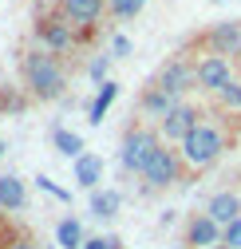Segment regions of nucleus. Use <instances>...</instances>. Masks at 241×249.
<instances>
[{"mask_svg":"<svg viewBox=\"0 0 241 249\" xmlns=\"http://www.w3.org/2000/svg\"><path fill=\"white\" fill-rule=\"evenodd\" d=\"M20 75H24L28 95L40 99V103H55V99L68 95V68H64V59L52 55V52H44V48H36V52L24 55Z\"/></svg>","mask_w":241,"mask_h":249,"instance_id":"nucleus-1","label":"nucleus"},{"mask_svg":"<svg viewBox=\"0 0 241 249\" xmlns=\"http://www.w3.org/2000/svg\"><path fill=\"white\" fill-rule=\"evenodd\" d=\"M178 150H182L186 170L202 174V170H209V166L222 162V154L229 150V135H225V127H222L218 119H202L198 127L186 135V142L178 146Z\"/></svg>","mask_w":241,"mask_h":249,"instance_id":"nucleus-2","label":"nucleus"},{"mask_svg":"<svg viewBox=\"0 0 241 249\" xmlns=\"http://www.w3.org/2000/svg\"><path fill=\"white\" fill-rule=\"evenodd\" d=\"M162 146V135L158 127H150V123H135V127L123 131V146H119V166L127 174H142V166L150 162V154Z\"/></svg>","mask_w":241,"mask_h":249,"instance_id":"nucleus-3","label":"nucleus"},{"mask_svg":"<svg viewBox=\"0 0 241 249\" xmlns=\"http://www.w3.org/2000/svg\"><path fill=\"white\" fill-rule=\"evenodd\" d=\"M36 44L44 48V52H52V55H71L75 48H79V28L64 16V12H44V16H36Z\"/></svg>","mask_w":241,"mask_h":249,"instance_id":"nucleus-4","label":"nucleus"},{"mask_svg":"<svg viewBox=\"0 0 241 249\" xmlns=\"http://www.w3.org/2000/svg\"><path fill=\"white\" fill-rule=\"evenodd\" d=\"M182 174H186V162H182V150L178 146H170V142H162L155 154H150V162L142 166V186L146 190H166V186H178L182 182Z\"/></svg>","mask_w":241,"mask_h":249,"instance_id":"nucleus-5","label":"nucleus"},{"mask_svg":"<svg viewBox=\"0 0 241 249\" xmlns=\"http://www.w3.org/2000/svg\"><path fill=\"white\" fill-rule=\"evenodd\" d=\"M229 79H237V59H229V55H209V52L194 59V91L218 95Z\"/></svg>","mask_w":241,"mask_h":249,"instance_id":"nucleus-6","label":"nucleus"},{"mask_svg":"<svg viewBox=\"0 0 241 249\" xmlns=\"http://www.w3.org/2000/svg\"><path fill=\"white\" fill-rule=\"evenodd\" d=\"M150 83L182 99L186 91H194V59H190L186 52H178V55H166L162 64H158V71H155V79H150Z\"/></svg>","mask_w":241,"mask_h":249,"instance_id":"nucleus-7","label":"nucleus"},{"mask_svg":"<svg viewBox=\"0 0 241 249\" xmlns=\"http://www.w3.org/2000/svg\"><path fill=\"white\" fill-rule=\"evenodd\" d=\"M202 119H206V111L182 99V103H178V107L158 123V135H162V142H170V146H182V142H186V135L198 127Z\"/></svg>","mask_w":241,"mask_h":249,"instance_id":"nucleus-8","label":"nucleus"},{"mask_svg":"<svg viewBox=\"0 0 241 249\" xmlns=\"http://www.w3.org/2000/svg\"><path fill=\"white\" fill-rule=\"evenodd\" d=\"M202 48L209 55L241 59V20H222L214 28H206V32H202Z\"/></svg>","mask_w":241,"mask_h":249,"instance_id":"nucleus-9","label":"nucleus"},{"mask_svg":"<svg viewBox=\"0 0 241 249\" xmlns=\"http://www.w3.org/2000/svg\"><path fill=\"white\" fill-rule=\"evenodd\" d=\"M222 233L225 230L202 210V213H194L186 222V249H214V245H222Z\"/></svg>","mask_w":241,"mask_h":249,"instance_id":"nucleus-10","label":"nucleus"},{"mask_svg":"<svg viewBox=\"0 0 241 249\" xmlns=\"http://www.w3.org/2000/svg\"><path fill=\"white\" fill-rule=\"evenodd\" d=\"M59 12H64L79 32H91L103 20V12H107V0H59Z\"/></svg>","mask_w":241,"mask_h":249,"instance_id":"nucleus-11","label":"nucleus"},{"mask_svg":"<svg viewBox=\"0 0 241 249\" xmlns=\"http://www.w3.org/2000/svg\"><path fill=\"white\" fill-rule=\"evenodd\" d=\"M178 103H182L178 95H170V91H162V87H155V83H146L142 95H138V111H142L146 119H158V123H162Z\"/></svg>","mask_w":241,"mask_h":249,"instance_id":"nucleus-12","label":"nucleus"},{"mask_svg":"<svg viewBox=\"0 0 241 249\" xmlns=\"http://www.w3.org/2000/svg\"><path fill=\"white\" fill-rule=\"evenodd\" d=\"M206 213L214 217L222 230H225V226H233L237 217H241V194H237V190H218V194H209Z\"/></svg>","mask_w":241,"mask_h":249,"instance_id":"nucleus-13","label":"nucleus"},{"mask_svg":"<svg viewBox=\"0 0 241 249\" xmlns=\"http://www.w3.org/2000/svg\"><path fill=\"white\" fill-rule=\"evenodd\" d=\"M75 182L83 186L87 194H91V190H99V182H103V159H99V154H91V150H87L83 159H75Z\"/></svg>","mask_w":241,"mask_h":249,"instance_id":"nucleus-14","label":"nucleus"},{"mask_svg":"<svg viewBox=\"0 0 241 249\" xmlns=\"http://www.w3.org/2000/svg\"><path fill=\"white\" fill-rule=\"evenodd\" d=\"M24 206H28V186H24V178L4 174V178H0V210H24Z\"/></svg>","mask_w":241,"mask_h":249,"instance_id":"nucleus-15","label":"nucleus"},{"mask_svg":"<svg viewBox=\"0 0 241 249\" xmlns=\"http://www.w3.org/2000/svg\"><path fill=\"white\" fill-rule=\"evenodd\" d=\"M119 99V83L115 79H107L99 91H95V99H91V107H87V123H91V127H99L103 123V115L111 111V103Z\"/></svg>","mask_w":241,"mask_h":249,"instance_id":"nucleus-16","label":"nucleus"},{"mask_svg":"<svg viewBox=\"0 0 241 249\" xmlns=\"http://www.w3.org/2000/svg\"><path fill=\"white\" fill-rule=\"evenodd\" d=\"M119 210H123V194L119 190H111V186L107 190H91V213L99 217V222H111Z\"/></svg>","mask_w":241,"mask_h":249,"instance_id":"nucleus-17","label":"nucleus"},{"mask_svg":"<svg viewBox=\"0 0 241 249\" xmlns=\"http://www.w3.org/2000/svg\"><path fill=\"white\" fill-rule=\"evenodd\" d=\"M52 146H55L59 154H64V159H71V162L87 154L83 135H75V131H68V127H55V131H52Z\"/></svg>","mask_w":241,"mask_h":249,"instance_id":"nucleus-18","label":"nucleus"},{"mask_svg":"<svg viewBox=\"0 0 241 249\" xmlns=\"http://www.w3.org/2000/svg\"><path fill=\"white\" fill-rule=\"evenodd\" d=\"M214 107H218L222 115H241V75L229 79L218 95H214Z\"/></svg>","mask_w":241,"mask_h":249,"instance_id":"nucleus-19","label":"nucleus"},{"mask_svg":"<svg viewBox=\"0 0 241 249\" xmlns=\"http://www.w3.org/2000/svg\"><path fill=\"white\" fill-rule=\"evenodd\" d=\"M83 226L75 222V217H64V222H59L55 226V245L59 249H83Z\"/></svg>","mask_w":241,"mask_h":249,"instance_id":"nucleus-20","label":"nucleus"},{"mask_svg":"<svg viewBox=\"0 0 241 249\" xmlns=\"http://www.w3.org/2000/svg\"><path fill=\"white\" fill-rule=\"evenodd\" d=\"M142 8H146V0H107V12L115 20H135Z\"/></svg>","mask_w":241,"mask_h":249,"instance_id":"nucleus-21","label":"nucleus"},{"mask_svg":"<svg viewBox=\"0 0 241 249\" xmlns=\"http://www.w3.org/2000/svg\"><path fill=\"white\" fill-rule=\"evenodd\" d=\"M107 68H111V59H107V55H99V59H91V68H87V75H91L95 83H107Z\"/></svg>","mask_w":241,"mask_h":249,"instance_id":"nucleus-22","label":"nucleus"},{"mask_svg":"<svg viewBox=\"0 0 241 249\" xmlns=\"http://www.w3.org/2000/svg\"><path fill=\"white\" fill-rule=\"evenodd\" d=\"M222 245H229V249H241V217L233 226H225V233H222Z\"/></svg>","mask_w":241,"mask_h":249,"instance_id":"nucleus-23","label":"nucleus"},{"mask_svg":"<svg viewBox=\"0 0 241 249\" xmlns=\"http://www.w3.org/2000/svg\"><path fill=\"white\" fill-rule=\"evenodd\" d=\"M36 182H40V190H48V194H52V198H59V202H71V194H68V190H59V186H55V182H52V178H44V174H40V178H36Z\"/></svg>","mask_w":241,"mask_h":249,"instance_id":"nucleus-24","label":"nucleus"},{"mask_svg":"<svg viewBox=\"0 0 241 249\" xmlns=\"http://www.w3.org/2000/svg\"><path fill=\"white\" fill-rule=\"evenodd\" d=\"M83 249H119V237H87Z\"/></svg>","mask_w":241,"mask_h":249,"instance_id":"nucleus-25","label":"nucleus"},{"mask_svg":"<svg viewBox=\"0 0 241 249\" xmlns=\"http://www.w3.org/2000/svg\"><path fill=\"white\" fill-rule=\"evenodd\" d=\"M4 249H40V245H36L32 237H12V241H8Z\"/></svg>","mask_w":241,"mask_h":249,"instance_id":"nucleus-26","label":"nucleus"},{"mask_svg":"<svg viewBox=\"0 0 241 249\" xmlns=\"http://www.w3.org/2000/svg\"><path fill=\"white\" fill-rule=\"evenodd\" d=\"M115 52H119V55H127V52H131V44H127L123 36H115Z\"/></svg>","mask_w":241,"mask_h":249,"instance_id":"nucleus-27","label":"nucleus"},{"mask_svg":"<svg viewBox=\"0 0 241 249\" xmlns=\"http://www.w3.org/2000/svg\"><path fill=\"white\" fill-rule=\"evenodd\" d=\"M4 154H8V142H4V139H0V159H4Z\"/></svg>","mask_w":241,"mask_h":249,"instance_id":"nucleus-28","label":"nucleus"},{"mask_svg":"<svg viewBox=\"0 0 241 249\" xmlns=\"http://www.w3.org/2000/svg\"><path fill=\"white\" fill-rule=\"evenodd\" d=\"M209 4H225V0H209Z\"/></svg>","mask_w":241,"mask_h":249,"instance_id":"nucleus-29","label":"nucleus"},{"mask_svg":"<svg viewBox=\"0 0 241 249\" xmlns=\"http://www.w3.org/2000/svg\"><path fill=\"white\" fill-rule=\"evenodd\" d=\"M214 249H229V245H214Z\"/></svg>","mask_w":241,"mask_h":249,"instance_id":"nucleus-30","label":"nucleus"}]
</instances>
